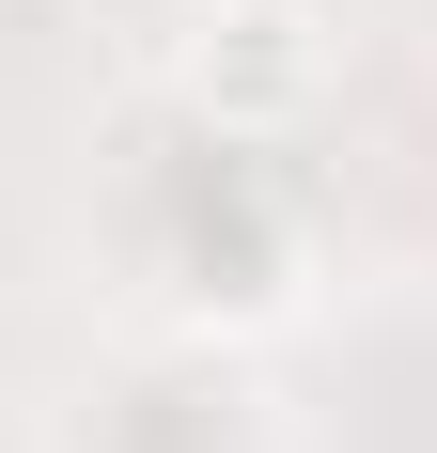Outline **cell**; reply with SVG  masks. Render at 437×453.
<instances>
[{
    "instance_id": "obj_1",
    "label": "cell",
    "mask_w": 437,
    "mask_h": 453,
    "mask_svg": "<svg viewBox=\"0 0 437 453\" xmlns=\"http://www.w3.org/2000/svg\"><path fill=\"white\" fill-rule=\"evenodd\" d=\"M172 94L203 110L218 141H281L328 110V16L312 0H203L172 47Z\"/></svg>"
}]
</instances>
